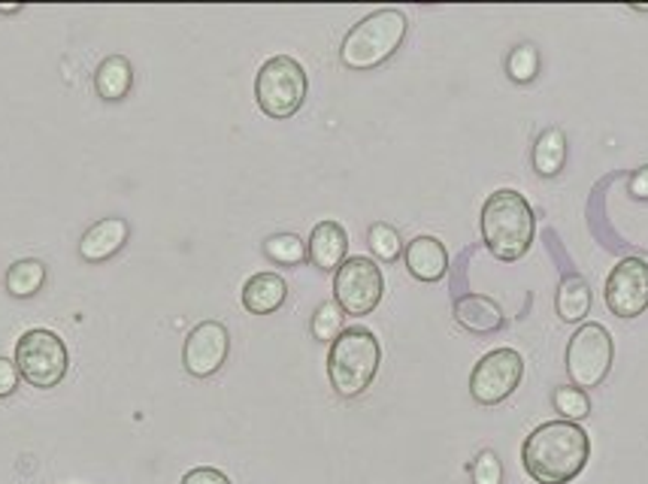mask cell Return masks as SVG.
<instances>
[{"label":"cell","mask_w":648,"mask_h":484,"mask_svg":"<svg viewBox=\"0 0 648 484\" xmlns=\"http://www.w3.org/2000/svg\"><path fill=\"white\" fill-rule=\"evenodd\" d=\"M587 458L591 439L573 421L539 424L521 448L527 475L537 484H570L585 470Z\"/></svg>","instance_id":"cell-1"},{"label":"cell","mask_w":648,"mask_h":484,"mask_svg":"<svg viewBox=\"0 0 648 484\" xmlns=\"http://www.w3.org/2000/svg\"><path fill=\"white\" fill-rule=\"evenodd\" d=\"M534 228H537L534 209L525 200V194L513 188L494 191L482 206V242L503 264L525 257L534 242Z\"/></svg>","instance_id":"cell-2"},{"label":"cell","mask_w":648,"mask_h":484,"mask_svg":"<svg viewBox=\"0 0 648 484\" xmlns=\"http://www.w3.org/2000/svg\"><path fill=\"white\" fill-rule=\"evenodd\" d=\"M382 349L380 339L367 327H345L331 342L328 354V375L333 391L345 399L361 397L380 373Z\"/></svg>","instance_id":"cell-3"},{"label":"cell","mask_w":648,"mask_h":484,"mask_svg":"<svg viewBox=\"0 0 648 484\" xmlns=\"http://www.w3.org/2000/svg\"><path fill=\"white\" fill-rule=\"evenodd\" d=\"M409 22L400 10H376L345 34L340 61L349 70H376L404 46Z\"/></svg>","instance_id":"cell-4"},{"label":"cell","mask_w":648,"mask_h":484,"mask_svg":"<svg viewBox=\"0 0 648 484\" xmlns=\"http://www.w3.org/2000/svg\"><path fill=\"white\" fill-rule=\"evenodd\" d=\"M306 91H309V79L304 64L292 55H276L257 70L255 100L267 119H292L304 107Z\"/></svg>","instance_id":"cell-5"},{"label":"cell","mask_w":648,"mask_h":484,"mask_svg":"<svg viewBox=\"0 0 648 484\" xmlns=\"http://www.w3.org/2000/svg\"><path fill=\"white\" fill-rule=\"evenodd\" d=\"M15 366L28 385L50 391V387L62 385L67 366H70V354H67V345L58 333L37 327V330H28L25 337L15 342Z\"/></svg>","instance_id":"cell-6"},{"label":"cell","mask_w":648,"mask_h":484,"mask_svg":"<svg viewBox=\"0 0 648 484\" xmlns=\"http://www.w3.org/2000/svg\"><path fill=\"white\" fill-rule=\"evenodd\" d=\"M615 358V342L612 333L597 321L582 324L567 345V375L579 391L600 387L606 382Z\"/></svg>","instance_id":"cell-7"},{"label":"cell","mask_w":648,"mask_h":484,"mask_svg":"<svg viewBox=\"0 0 648 484\" xmlns=\"http://www.w3.org/2000/svg\"><path fill=\"white\" fill-rule=\"evenodd\" d=\"M382 294H385V278L380 264L370 257H349L333 276V297L343 315L364 318L380 306Z\"/></svg>","instance_id":"cell-8"},{"label":"cell","mask_w":648,"mask_h":484,"mask_svg":"<svg viewBox=\"0 0 648 484\" xmlns=\"http://www.w3.org/2000/svg\"><path fill=\"white\" fill-rule=\"evenodd\" d=\"M525 378V358L515 349L488 351L470 373V394L479 406H497L513 397Z\"/></svg>","instance_id":"cell-9"},{"label":"cell","mask_w":648,"mask_h":484,"mask_svg":"<svg viewBox=\"0 0 648 484\" xmlns=\"http://www.w3.org/2000/svg\"><path fill=\"white\" fill-rule=\"evenodd\" d=\"M606 306L618 318H636L648 309V264L639 257H624L606 278Z\"/></svg>","instance_id":"cell-10"},{"label":"cell","mask_w":648,"mask_h":484,"mask_svg":"<svg viewBox=\"0 0 648 484\" xmlns=\"http://www.w3.org/2000/svg\"><path fill=\"white\" fill-rule=\"evenodd\" d=\"M231 351V333L221 321H200V324L188 333L183 349V363L188 375L195 378H209L216 375L228 361Z\"/></svg>","instance_id":"cell-11"},{"label":"cell","mask_w":648,"mask_h":484,"mask_svg":"<svg viewBox=\"0 0 648 484\" xmlns=\"http://www.w3.org/2000/svg\"><path fill=\"white\" fill-rule=\"evenodd\" d=\"M345 252H349V233L340 221H321L312 228L309 245H306L312 266L325 273H337L345 264Z\"/></svg>","instance_id":"cell-12"},{"label":"cell","mask_w":648,"mask_h":484,"mask_svg":"<svg viewBox=\"0 0 648 484\" xmlns=\"http://www.w3.org/2000/svg\"><path fill=\"white\" fill-rule=\"evenodd\" d=\"M128 233H131V228H128L124 218H100L98 224H91L86 230V237L79 240L83 261H88V264H103V261L116 257L124 249Z\"/></svg>","instance_id":"cell-13"},{"label":"cell","mask_w":648,"mask_h":484,"mask_svg":"<svg viewBox=\"0 0 648 484\" xmlns=\"http://www.w3.org/2000/svg\"><path fill=\"white\" fill-rule=\"evenodd\" d=\"M454 321L476 333V337H488V333H497L503 327V309L497 302L485 297V294H466V297H458L454 302Z\"/></svg>","instance_id":"cell-14"},{"label":"cell","mask_w":648,"mask_h":484,"mask_svg":"<svg viewBox=\"0 0 648 484\" xmlns=\"http://www.w3.org/2000/svg\"><path fill=\"white\" fill-rule=\"evenodd\" d=\"M406 266L418 282H440L449 270V252L437 237H418L406 245Z\"/></svg>","instance_id":"cell-15"},{"label":"cell","mask_w":648,"mask_h":484,"mask_svg":"<svg viewBox=\"0 0 648 484\" xmlns=\"http://www.w3.org/2000/svg\"><path fill=\"white\" fill-rule=\"evenodd\" d=\"M285 297H288V285L276 273H257L243 285V306L252 315L276 312Z\"/></svg>","instance_id":"cell-16"},{"label":"cell","mask_w":648,"mask_h":484,"mask_svg":"<svg viewBox=\"0 0 648 484\" xmlns=\"http://www.w3.org/2000/svg\"><path fill=\"white\" fill-rule=\"evenodd\" d=\"M131 85H134V67L124 55H110L98 64V73H95V88H98V97L103 100H124L131 95Z\"/></svg>","instance_id":"cell-17"},{"label":"cell","mask_w":648,"mask_h":484,"mask_svg":"<svg viewBox=\"0 0 648 484\" xmlns=\"http://www.w3.org/2000/svg\"><path fill=\"white\" fill-rule=\"evenodd\" d=\"M563 164H567V136L561 128H549L537 136L534 143V169L542 179H554L561 176Z\"/></svg>","instance_id":"cell-18"},{"label":"cell","mask_w":648,"mask_h":484,"mask_svg":"<svg viewBox=\"0 0 648 484\" xmlns=\"http://www.w3.org/2000/svg\"><path fill=\"white\" fill-rule=\"evenodd\" d=\"M554 309L561 315V321L567 324H575V321H582L587 312H591V285H587L585 278L573 273V276H567L561 282V288H558V300H554Z\"/></svg>","instance_id":"cell-19"},{"label":"cell","mask_w":648,"mask_h":484,"mask_svg":"<svg viewBox=\"0 0 648 484\" xmlns=\"http://www.w3.org/2000/svg\"><path fill=\"white\" fill-rule=\"evenodd\" d=\"M46 285V264L43 261H34V257H25V261H15L10 270H7V290L19 297V300H28L40 294V288Z\"/></svg>","instance_id":"cell-20"},{"label":"cell","mask_w":648,"mask_h":484,"mask_svg":"<svg viewBox=\"0 0 648 484\" xmlns=\"http://www.w3.org/2000/svg\"><path fill=\"white\" fill-rule=\"evenodd\" d=\"M264 254H267L273 264L294 266L306 261V245L304 240L294 237V233H276V237H270V240L264 242Z\"/></svg>","instance_id":"cell-21"},{"label":"cell","mask_w":648,"mask_h":484,"mask_svg":"<svg viewBox=\"0 0 648 484\" xmlns=\"http://www.w3.org/2000/svg\"><path fill=\"white\" fill-rule=\"evenodd\" d=\"M554 409L561 411L563 421H585L587 415H591V399H587L585 391H579V387L567 385V387H558L554 391Z\"/></svg>","instance_id":"cell-22"},{"label":"cell","mask_w":648,"mask_h":484,"mask_svg":"<svg viewBox=\"0 0 648 484\" xmlns=\"http://www.w3.org/2000/svg\"><path fill=\"white\" fill-rule=\"evenodd\" d=\"M367 242H370V249H373V254H376L380 261H385V264L397 261V257H400V252H404L400 233H397L392 224H385V221H376V224L370 228Z\"/></svg>","instance_id":"cell-23"},{"label":"cell","mask_w":648,"mask_h":484,"mask_svg":"<svg viewBox=\"0 0 648 484\" xmlns=\"http://www.w3.org/2000/svg\"><path fill=\"white\" fill-rule=\"evenodd\" d=\"M506 73L518 85H527L537 79L539 73V52L534 46H515L506 58Z\"/></svg>","instance_id":"cell-24"},{"label":"cell","mask_w":648,"mask_h":484,"mask_svg":"<svg viewBox=\"0 0 648 484\" xmlns=\"http://www.w3.org/2000/svg\"><path fill=\"white\" fill-rule=\"evenodd\" d=\"M343 309L337 306V300L333 302H321L316 309V315H312V337L321 339V342H333V339L343 333Z\"/></svg>","instance_id":"cell-25"},{"label":"cell","mask_w":648,"mask_h":484,"mask_svg":"<svg viewBox=\"0 0 648 484\" xmlns=\"http://www.w3.org/2000/svg\"><path fill=\"white\" fill-rule=\"evenodd\" d=\"M473 484H503V466L494 451H482L473 463Z\"/></svg>","instance_id":"cell-26"},{"label":"cell","mask_w":648,"mask_h":484,"mask_svg":"<svg viewBox=\"0 0 648 484\" xmlns=\"http://www.w3.org/2000/svg\"><path fill=\"white\" fill-rule=\"evenodd\" d=\"M19 366L10 358H0V399L3 397H13L15 387H19Z\"/></svg>","instance_id":"cell-27"},{"label":"cell","mask_w":648,"mask_h":484,"mask_svg":"<svg viewBox=\"0 0 648 484\" xmlns=\"http://www.w3.org/2000/svg\"><path fill=\"white\" fill-rule=\"evenodd\" d=\"M183 484H231L224 472L212 470V466H197V470L185 472Z\"/></svg>","instance_id":"cell-28"},{"label":"cell","mask_w":648,"mask_h":484,"mask_svg":"<svg viewBox=\"0 0 648 484\" xmlns=\"http://www.w3.org/2000/svg\"><path fill=\"white\" fill-rule=\"evenodd\" d=\"M630 194L636 200H648V167H639L630 176Z\"/></svg>","instance_id":"cell-29"},{"label":"cell","mask_w":648,"mask_h":484,"mask_svg":"<svg viewBox=\"0 0 648 484\" xmlns=\"http://www.w3.org/2000/svg\"><path fill=\"white\" fill-rule=\"evenodd\" d=\"M22 10V7H0V12H3V15H13V12H19Z\"/></svg>","instance_id":"cell-30"}]
</instances>
